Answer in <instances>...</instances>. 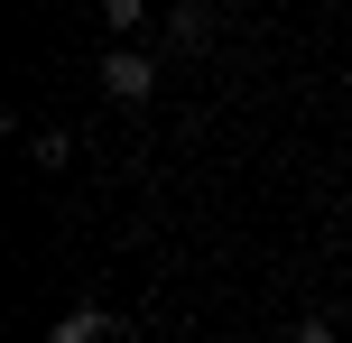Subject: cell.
<instances>
[{
    "label": "cell",
    "mask_w": 352,
    "mask_h": 343,
    "mask_svg": "<svg viewBox=\"0 0 352 343\" xmlns=\"http://www.w3.org/2000/svg\"><path fill=\"white\" fill-rule=\"evenodd\" d=\"M111 334H130V325H121L111 307H74V316H65V325H56L47 343H111Z\"/></svg>",
    "instance_id": "cell-3"
},
{
    "label": "cell",
    "mask_w": 352,
    "mask_h": 343,
    "mask_svg": "<svg viewBox=\"0 0 352 343\" xmlns=\"http://www.w3.org/2000/svg\"><path fill=\"white\" fill-rule=\"evenodd\" d=\"M167 47L176 56H204L213 47V10H204V0H176V10H167Z\"/></svg>",
    "instance_id": "cell-2"
},
{
    "label": "cell",
    "mask_w": 352,
    "mask_h": 343,
    "mask_svg": "<svg viewBox=\"0 0 352 343\" xmlns=\"http://www.w3.org/2000/svg\"><path fill=\"white\" fill-rule=\"evenodd\" d=\"M102 93L111 102H148V93H158V56L148 47H111L102 56Z\"/></svg>",
    "instance_id": "cell-1"
},
{
    "label": "cell",
    "mask_w": 352,
    "mask_h": 343,
    "mask_svg": "<svg viewBox=\"0 0 352 343\" xmlns=\"http://www.w3.org/2000/svg\"><path fill=\"white\" fill-rule=\"evenodd\" d=\"M28 158H37V167H47V177H56V167L74 158V140H65V130H37V140H28Z\"/></svg>",
    "instance_id": "cell-5"
},
{
    "label": "cell",
    "mask_w": 352,
    "mask_h": 343,
    "mask_svg": "<svg viewBox=\"0 0 352 343\" xmlns=\"http://www.w3.org/2000/svg\"><path fill=\"white\" fill-rule=\"evenodd\" d=\"M102 19L121 28V47H140V28H148V0H102Z\"/></svg>",
    "instance_id": "cell-4"
},
{
    "label": "cell",
    "mask_w": 352,
    "mask_h": 343,
    "mask_svg": "<svg viewBox=\"0 0 352 343\" xmlns=\"http://www.w3.org/2000/svg\"><path fill=\"white\" fill-rule=\"evenodd\" d=\"M287 343H334V316H306V325H287Z\"/></svg>",
    "instance_id": "cell-6"
}]
</instances>
